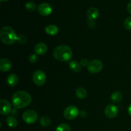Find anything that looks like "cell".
Wrapping results in <instances>:
<instances>
[{
  "label": "cell",
  "instance_id": "1",
  "mask_svg": "<svg viewBox=\"0 0 131 131\" xmlns=\"http://www.w3.org/2000/svg\"><path fill=\"white\" fill-rule=\"evenodd\" d=\"M12 102L15 108L23 109L30 104L31 102V97L26 92L19 91L13 95Z\"/></svg>",
  "mask_w": 131,
  "mask_h": 131
},
{
  "label": "cell",
  "instance_id": "2",
  "mask_svg": "<svg viewBox=\"0 0 131 131\" xmlns=\"http://www.w3.org/2000/svg\"><path fill=\"white\" fill-rule=\"evenodd\" d=\"M53 56L60 61H67L71 59L72 52L70 47L66 45H61L54 49Z\"/></svg>",
  "mask_w": 131,
  "mask_h": 131
},
{
  "label": "cell",
  "instance_id": "3",
  "mask_svg": "<svg viewBox=\"0 0 131 131\" xmlns=\"http://www.w3.org/2000/svg\"><path fill=\"white\" fill-rule=\"evenodd\" d=\"M18 37L14 29L10 26H5L0 32V38L3 43L6 45H11L17 41Z\"/></svg>",
  "mask_w": 131,
  "mask_h": 131
},
{
  "label": "cell",
  "instance_id": "4",
  "mask_svg": "<svg viewBox=\"0 0 131 131\" xmlns=\"http://www.w3.org/2000/svg\"><path fill=\"white\" fill-rule=\"evenodd\" d=\"M89 72L92 74H96L102 70L103 69V63L101 61L99 60H95L90 61L87 67Z\"/></svg>",
  "mask_w": 131,
  "mask_h": 131
},
{
  "label": "cell",
  "instance_id": "5",
  "mask_svg": "<svg viewBox=\"0 0 131 131\" xmlns=\"http://www.w3.org/2000/svg\"><path fill=\"white\" fill-rule=\"evenodd\" d=\"M38 118L37 113L33 110H27L23 113V119L24 122L28 124H33L36 122Z\"/></svg>",
  "mask_w": 131,
  "mask_h": 131
},
{
  "label": "cell",
  "instance_id": "6",
  "mask_svg": "<svg viewBox=\"0 0 131 131\" xmlns=\"http://www.w3.org/2000/svg\"><path fill=\"white\" fill-rule=\"evenodd\" d=\"M79 115L78 107L75 106H70L67 107L64 111V116L68 120L75 119Z\"/></svg>",
  "mask_w": 131,
  "mask_h": 131
},
{
  "label": "cell",
  "instance_id": "7",
  "mask_svg": "<svg viewBox=\"0 0 131 131\" xmlns=\"http://www.w3.org/2000/svg\"><path fill=\"white\" fill-rule=\"evenodd\" d=\"M33 81L37 86H42L46 81V74L42 70L35 72L33 75Z\"/></svg>",
  "mask_w": 131,
  "mask_h": 131
},
{
  "label": "cell",
  "instance_id": "8",
  "mask_svg": "<svg viewBox=\"0 0 131 131\" xmlns=\"http://www.w3.org/2000/svg\"><path fill=\"white\" fill-rule=\"evenodd\" d=\"M38 11L40 15L43 16H47L52 13V6L47 3H41L38 7Z\"/></svg>",
  "mask_w": 131,
  "mask_h": 131
},
{
  "label": "cell",
  "instance_id": "9",
  "mask_svg": "<svg viewBox=\"0 0 131 131\" xmlns=\"http://www.w3.org/2000/svg\"><path fill=\"white\" fill-rule=\"evenodd\" d=\"M118 113V110L116 106L110 104L106 106L105 109V115L109 118H113L116 117Z\"/></svg>",
  "mask_w": 131,
  "mask_h": 131
},
{
  "label": "cell",
  "instance_id": "10",
  "mask_svg": "<svg viewBox=\"0 0 131 131\" xmlns=\"http://www.w3.org/2000/svg\"><path fill=\"white\" fill-rule=\"evenodd\" d=\"M0 109L2 115H8L11 111V104L7 100L1 99L0 101Z\"/></svg>",
  "mask_w": 131,
  "mask_h": 131
},
{
  "label": "cell",
  "instance_id": "11",
  "mask_svg": "<svg viewBox=\"0 0 131 131\" xmlns=\"http://www.w3.org/2000/svg\"><path fill=\"white\" fill-rule=\"evenodd\" d=\"M99 15V11L97 8L92 7L87 10L86 16L89 20H95L98 17Z\"/></svg>",
  "mask_w": 131,
  "mask_h": 131
},
{
  "label": "cell",
  "instance_id": "12",
  "mask_svg": "<svg viewBox=\"0 0 131 131\" xmlns=\"http://www.w3.org/2000/svg\"><path fill=\"white\" fill-rule=\"evenodd\" d=\"M12 67V63L8 59L2 58L0 60V69L2 72H8Z\"/></svg>",
  "mask_w": 131,
  "mask_h": 131
},
{
  "label": "cell",
  "instance_id": "13",
  "mask_svg": "<svg viewBox=\"0 0 131 131\" xmlns=\"http://www.w3.org/2000/svg\"><path fill=\"white\" fill-rule=\"evenodd\" d=\"M47 51V45L43 43H38L35 47V52L38 55H42Z\"/></svg>",
  "mask_w": 131,
  "mask_h": 131
},
{
  "label": "cell",
  "instance_id": "14",
  "mask_svg": "<svg viewBox=\"0 0 131 131\" xmlns=\"http://www.w3.org/2000/svg\"><path fill=\"white\" fill-rule=\"evenodd\" d=\"M18 80L19 79H18L17 75L14 74H10L6 79L7 83L10 86H15V85H17V84L18 83Z\"/></svg>",
  "mask_w": 131,
  "mask_h": 131
},
{
  "label": "cell",
  "instance_id": "15",
  "mask_svg": "<svg viewBox=\"0 0 131 131\" xmlns=\"http://www.w3.org/2000/svg\"><path fill=\"white\" fill-rule=\"evenodd\" d=\"M59 29L56 25L47 26L45 28V31L49 35H55L58 33Z\"/></svg>",
  "mask_w": 131,
  "mask_h": 131
},
{
  "label": "cell",
  "instance_id": "16",
  "mask_svg": "<svg viewBox=\"0 0 131 131\" xmlns=\"http://www.w3.org/2000/svg\"><path fill=\"white\" fill-rule=\"evenodd\" d=\"M69 67H70V69L74 72H79L81 69V65L79 63L78 61H75V60H72L70 61L69 63Z\"/></svg>",
  "mask_w": 131,
  "mask_h": 131
},
{
  "label": "cell",
  "instance_id": "17",
  "mask_svg": "<svg viewBox=\"0 0 131 131\" xmlns=\"http://www.w3.org/2000/svg\"><path fill=\"white\" fill-rule=\"evenodd\" d=\"M122 98V94L118 91H116V92H113L111 96V101L113 102H115V103H119V102H121Z\"/></svg>",
  "mask_w": 131,
  "mask_h": 131
},
{
  "label": "cell",
  "instance_id": "18",
  "mask_svg": "<svg viewBox=\"0 0 131 131\" xmlns=\"http://www.w3.org/2000/svg\"><path fill=\"white\" fill-rule=\"evenodd\" d=\"M75 95L80 99H83L87 96V92L83 87H79L75 91Z\"/></svg>",
  "mask_w": 131,
  "mask_h": 131
},
{
  "label": "cell",
  "instance_id": "19",
  "mask_svg": "<svg viewBox=\"0 0 131 131\" xmlns=\"http://www.w3.org/2000/svg\"><path fill=\"white\" fill-rule=\"evenodd\" d=\"M6 124L10 127L14 128L17 125V120L14 116H8L6 118Z\"/></svg>",
  "mask_w": 131,
  "mask_h": 131
},
{
  "label": "cell",
  "instance_id": "20",
  "mask_svg": "<svg viewBox=\"0 0 131 131\" xmlns=\"http://www.w3.org/2000/svg\"><path fill=\"white\" fill-rule=\"evenodd\" d=\"M51 120L48 116H43L40 120V124L44 127H47L51 125Z\"/></svg>",
  "mask_w": 131,
  "mask_h": 131
},
{
  "label": "cell",
  "instance_id": "21",
  "mask_svg": "<svg viewBox=\"0 0 131 131\" xmlns=\"http://www.w3.org/2000/svg\"><path fill=\"white\" fill-rule=\"evenodd\" d=\"M25 8L28 10V12H33L37 9V5L35 3L31 2V1H29V2L26 3L25 4Z\"/></svg>",
  "mask_w": 131,
  "mask_h": 131
},
{
  "label": "cell",
  "instance_id": "22",
  "mask_svg": "<svg viewBox=\"0 0 131 131\" xmlns=\"http://www.w3.org/2000/svg\"><path fill=\"white\" fill-rule=\"evenodd\" d=\"M56 131H71V128L68 124H61L56 127Z\"/></svg>",
  "mask_w": 131,
  "mask_h": 131
},
{
  "label": "cell",
  "instance_id": "23",
  "mask_svg": "<svg viewBox=\"0 0 131 131\" xmlns=\"http://www.w3.org/2000/svg\"><path fill=\"white\" fill-rule=\"evenodd\" d=\"M124 25L125 29L127 30H131V17H129L125 19Z\"/></svg>",
  "mask_w": 131,
  "mask_h": 131
},
{
  "label": "cell",
  "instance_id": "24",
  "mask_svg": "<svg viewBox=\"0 0 131 131\" xmlns=\"http://www.w3.org/2000/svg\"><path fill=\"white\" fill-rule=\"evenodd\" d=\"M26 37L24 35H21L19 37H18L17 38V41L19 43H21V44H24V43H26Z\"/></svg>",
  "mask_w": 131,
  "mask_h": 131
},
{
  "label": "cell",
  "instance_id": "25",
  "mask_svg": "<svg viewBox=\"0 0 131 131\" xmlns=\"http://www.w3.org/2000/svg\"><path fill=\"white\" fill-rule=\"evenodd\" d=\"M38 56L36 54H31L29 56V61L31 63H36L38 61Z\"/></svg>",
  "mask_w": 131,
  "mask_h": 131
},
{
  "label": "cell",
  "instance_id": "26",
  "mask_svg": "<svg viewBox=\"0 0 131 131\" xmlns=\"http://www.w3.org/2000/svg\"><path fill=\"white\" fill-rule=\"evenodd\" d=\"M80 63L81 65V66L83 67H88V64H89V62H88V60L86 58H83L81 60Z\"/></svg>",
  "mask_w": 131,
  "mask_h": 131
},
{
  "label": "cell",
  "instance_id": "27",
  "mask_svg": "<svg viewBox=\"0 0 131 131\" xmlns=\"http://www.w3.org/2000/svg\"><path fill=\"white\" fill-rule=\"evenodd\" d=\"M79 115L81 116V117L84 118V117H86V116L87 114H86V113L84 111H82L81 112L79 113Z\"/></svg>",
  "mask_w": 131,
  "mask_h": 131
},
{
  "label": "cell",
  "instance_id": "28",
  "mask_svg": "<svg viewBox=\"0 0 131 131\" xmlns=\"http://www.w3.org/2000/svg\"><path fill=\"white\" fill-rule=\"evenodd\" d=\"M127 10L129 12V14H131V1L128 3L127 5Z\"/></svg>",
  "mask_w": 131,
  "mask_h": 131
},
{
  "label": "cell",
  "instance_id": "29",
  "mask_svg": "<svg viewBox=\"0 0 131 131\" xmlns=\"http://www.w3.org/2000/svg\"><path fill=\"white\" fill-rule=\"evenodd\" d=\"M128 113L129 114V115L131 116V104L128 107Z\"/></svg>",
  "mask_w": 131,
  "mask_h": 131
},
{
  "label": "cell",
  "instance_id": "30",
  "mask_svg": "<svg viewBox=\"0 0 131 131\" xmlns=\"http://www.w3.org/2000/svg\"><path fill=\"white\" fill-rule=\"evenodd\" d=\"M1 1H8V0H1Z\"/></svg>",
  "mask_w": 131,
  "mask_h": 131
}]
</instances>
